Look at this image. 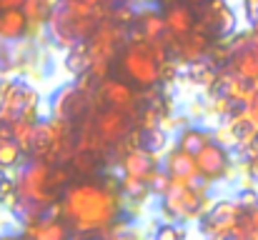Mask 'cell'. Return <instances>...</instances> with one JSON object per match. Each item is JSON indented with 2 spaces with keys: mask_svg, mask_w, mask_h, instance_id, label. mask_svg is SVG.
Segmentation results:
<instances>
[{
  "mask_svg": "<svg viewBox=\"0 0 258 240\" xmlns=\"http://www.w3.org/2000/svg\"><path fill=\"white\" fill-rule=\"evenodd\" d=\"M0 240H25L23 235H15V233H5V235H0Z\"/></svg>",
  "mask_w": 258,
  "mask_h": 240,
  "instance_id": "cell-38",
  "label": "cell"
},
{
  "mask_svg": "<svg viewBox=\"0 0 258 240\" xmlns=\"http://www.w3.org/2000/svg\"><path fill=\"white\" fill-rule=\"evenodd\" d=\"M33 128H35V123H30V120H15V123L8 125V138L15 140L23 153H28L30 138H33Z\"/></svg>",
  "mask_w": 258,
  "mask_h": 240,
  "instance_id": "cell-24",
  "label": "cell"
},
{
  "mask_svg": "<svg viewBox=\"0 0 258 240\" xmlns=\"http://www.w3.org/2000/svg\"><path fill=\"white\" fill-rule=\"evenodd\" d=\"M100 240H141V230L131 228V223L123 220V223H115L105 235H100Z\"/></svg>",
  "mask_w": 258,
  "mask_h": 240,
  "instance_id": "cell-28",
  "label": "cell"
},
{
  "mask_svg": "<svg viewBox=\"0 0 258 240\" xmlns=\"http://www.w3.org/2000/svg\"><path fill=\"white\" fill-rule=\"evenodd\" d=\"M108 13L110 8H95L88 3H60L50 13L45 28L55 45H60L63 50H71L86 43L95 33V28L108 18Z\"/></svg>",
  "mask_w": 258,
  "mask_h": 240,
  "instance_id": "cell-3",
  "label": "cell"
},
{
  "mask_svg": "<svg viewBox=\"0 0 258 240\" xmlns=\"http://www.w3.org/2000/svg\"><path fill=\"white\" fill-rule=\"evenodd\" d=\"M188 3H193V5H201V3H206V0H188Z\"/></svg>",
  "mask_w": 258,
  "mask_h": 240,
  "instance_id": "cell-40",
  "label": "cell"
},
{
  "mask_svg": "<svg viewBox=\"0 0 258 240\" xmlns=\"http://www.w3.org/2000/svg\"><path fill=\"white\" fill-rule=\"evenodd\" d=\"M208 143H213V130L201 128V125H185L178 130V138H175V148L188 155H198Z\"/></svg>",
  "mask_w": 258,
  "mask_h": 240,
  "instance_id": "cell-18",
  "label": "cell"
},
{
  "mask_svg": "<svg viewBox=\"0 0 258 240\" xmlns=\"http://www.w3.org/2000/svg\"><path fill=\"white\" fill-rule=\"evenodd\" d=\"M163 20H166V33L171 40L185 38L188 33L196 30V15L188 5H171L168 13L163 15Z\"/></svg>",
  "mask_w": 258,
  "mask_h": 240,
  "instance_id": "cell-17",
  "label": "cell"
},
{
  "mask_svg": "<svg viewBox=\"0 0 258 240\" xmlns=\"http://www.w3.org/2000/svg\"><path fill=\"white\" fill-rule=\"evenodd\" d=\"M25 240H71V228L63 218L43 215L38 220L25 223Z\"/></svg>",
  "mask_w": 258,
  "mask_h": 240,
  "instance_id": "cell-15",
  "label": "cell"
},
{
  "mask_svg": "<svg viewBox=\"0 0 258 240\" xmlns=\"http://www.w3.org/2000/svg\"><path fill=\"white\" fill-rule=\"evenodd\" d=\"M168 188H171V175L161 168V170H156L153 173V178L148 180V193L151 195H156V198H163L166 193H168Z\"/></svg>",
  "mask_w": 258,
  "mask_h": 240,
  "instance_id": "cell-29",
  "label": "cell"
},
{
  "mask_svg": "<svg viewBox=\"0 0 258 240\" xmlns=\"http://www.w3.org/2000/svg\"><path fill=\"white\" fill-rule=\"evenodd\" d=\"M238 225H241V223H238ZM241 230H243V233H241V240H258V230L243 228V225H241Z\"/></svg>",
  "mask_w": 258,
  "mask_h": 240,
  "instance_id": "cell-36",
  "label": "cell"
},
{
  "mask_svg": "<svg viewBox=\"0 0 258 240\" xmlns=\"http://www.w3.org/2000/svg\"><path fill=\"white\" fill-rule=\"evenodd\" d=\"M241 213H243V210L236 205V200L221 198V200H216V203L208 208V213L201 218V233H203L206 238H213V235H218V233H223V230H231V228L238 225Z\"/></svg>",
  "mask_w": 258,
  "mask_h": 240,
  "instance_id": "cell-11",
  "label": "cell"
},
{
  "mask_svg": "<svg viewBox=\"0 0 258 240\" xmlns=\"http://www.w3.org/2000/svg\"><path fill=\"white\" fill-rule=\"evenodd\" d=\"M185 238H188L185 225H180V223H161L153 230V238L151 240H185Z\"/></svg>",
  "mask_w": 258,
  "mask_h": 240,
  "instance_id": "cell-27",
  "label": "cell"
},
{
  "mask_svg": "<svg viewBox=\"0 0 258 240\" xmlns=\"http://www.w3.org/2000/svg\"><path fill=\"white\" fill-rule=\"evenodd\" d=\"M196 168H198V180L201 183L216 185V183H221L231 175V168H233L231 150L213 140L196 155Z\"/></svg>",
  "mask_w": 258,
  "mask_h": 240,
  "instance_id": "cell-10",
  "label": "cell"
},
{
  "mask_svg": "<svg viewBox=\"0 0 258 240\" xmlns=\"http://www.w3.org/2000/svg\"><path fill=\"white\" fill-rule=\"evenodd\" d=\"M40 93L25 80H5L0 85V123L10 125L15 120H40Z\"/></svg>",
  "mask_w": 258,
  "mask_h": 240,
  "instance_id": "cell-6",
  "label": "cell"
},
{
  "mask_svg": "<svg viewBox=\"0 0 258 240\" xmlns=\"http://www.w3.org/2000/svg\"><path fill=\"white\" fill-rule=\"evenodd\" d=\"M138 33L148 40H163L168 33H166V20H163V13H158L156 8H141L138 10Z\"/></svg>",
  "mask_w": 258,
  "mask_h": 240,
  "instance_id": "cell-20",
  "label": "cell"
},
{
  "mask_svg": "<svg viewBox=\"0 0 258 240\" xmlns=\"http://www.w3.org/2000/svg\"><path fill=\"white\" fill-rule=\"evenodd\" d=\"M168 63V35L163 40H148L138 30L128 35V45L120 55L123 75L143 90H151L161 83L163 65Z\"/></svg>",
  "mask_w": 258,
  "mask_h": 240,
  "instance_id": "cell-2",
  "label": "cell"
},
{
  "mask_svg": "<svg viewBox=\"0 0 258 240\" xmlns=\"http://www.w3.org/2000/svg\"><path fill=\"white\" fill-rule=\"evenodd\" d=\"M98 98L105 103V108H115V110H125V113H133V105H136V93L133 88L125 83V80L118 78H103L95 88Z\"/></svg>",
  "mask_w": 258,
  "mask_h": 240,
  "instance_id": "cell-13",
  "label": "cell"
},
{
  "mask_svg": "<svg viewBox=\"0 0 258 240\" xmlns=\"http://www.w3.org/2000/svg\"><path fill=\"white\" fill-rule=\"evenodd\" d=\"M71 240H100V235H73Z\"/></svg>",
  "mask_w": 258,
  "mask_h": 240,
  "instance_id": "cell-39",
  "label": "cell"
},
{
  "mask_svg": "<svg viewBox=\"0 0 258 240\" xmlns=\"http://www.w3.org/2000/svg\"><path fill=\"white\" fill-rule=\"evenodd\" d=\"M20 160H23V150L15 140H10V138L0 140V168H13Z\"/></svg>",
  "mask_w": 258,
  "mask_h": 240,
  "instance_id": "cell-26",
  "label": "cell"
},
{
  "mask_svg": "<svg viewBox=\"0 0 258 240\" xmlns=\"http://www.w3.org/2000/svg\"><path fill=\"white\" fill-rule=\"evenodd\" d=\"M248 33H251L253 38H258V18H253V20H251V30H248Z\"/></svg>",
  "mask_w": 258,
  "mask_h": 240,
  "instance_id": "cell-37",
  "label": "cell"
},
{
  "mask_svg": "<svg viewBox=\"0 0 258 240\" xmlns=\"http://www.w3.org/2000/svg\"><path fill=\"white\" fill-rule=\"evenodd\" d=\"M233 200H236V205H238L241 210H253L258 205V190L256 188H241Z\"/></svg>",
  "mask_w": 258,
  "mask_h": 240,
  "instance_id": "cell-31",
  "label": "cell"
},
{
  "mask_svg": "<svg viewBox=\"0 0 258 240\" xmlns=\"http://www.w3.org/2000/svg\"><path fill=\"white\" fill-rule=\"evenodd\" d=\"M238 25V15L228 0H206L198 5V20L196 30L216 38H231V33Z\"/></svg>",
  "mask_w": 258,
  "mask_h": 240,
  "instance_id": "cell-7",
  "label": "cell"
},
{
  "mask_svg": "<svg viewBox=\"0 0 258 240\" xmlns=\"http://www.w3.org/2000/svg\"><path fill=\"white\" fill-rule=\"evenodd\" d=\"M213 205L211 195H208V185L201 180H175L171 178V188L168 193L161 198L158 210L163 215L166 223H193L201 220L208 208Z\"/></svg>",
  "mask_w": 258,
  "mask_h": 240,
  "instance_id": "cell-4",
  "label": "cell"
},
{
  "mask_svg": "<svg viewBox=\"0 0 258 240\" xmlns=\"http://www.w3.org/2000/svg\"><path fill=\"white\" fill-rule=\"evenodd\" d=\"M133 113L125 110H115V108H103L100 113H95L93 118V128L98 140L103 143V148H118L133 130Z\"/></svg>",
  "mask_w": 258,
  "mask_h": 240,
  "instance_id": "cell-9",
  "label": "cell"
},
{
  "mask_svg": "<svg viewBox=\"0 0 258 240\" xmlns=\"http://www.w3.org/2000/svg\"><path fill=\"white\" fill-rule=\"evenodd\" d=\"M118 183L105 180H73L60 195V218L76 235H105L123 213Z\"/></svg>",
  "mask_w": 258,
  "mask_h": 240,
  "instance_id": "cell-1",
  "label": "cell"
},
{
  "mask_svg": "<svg viewBox=\"0 0 258 240\" xmlns=\"http://www.w3.org/2000/svg\"><path fill=\"white\" fill-rule=\"evenodd\" d=\"M128 38L125 28L115 25L110 18H105L95 33L86 40V53H88V78H95V83H100L103 78H108V68L118 53V45Z\"/></svg>",
  "mask_w": 258,
  "mask_h": 240,
  "instance_id": "cell-5",
  "label": "cell"
},
{
  "mask_svg": "<svg viewBox=\"0 0 258 240\" xmlns=\"http://www.w3.org/2000/svg\"><path fill=\"white\" fill-rule=\"evenodd\" d=\"M238 153H241V158H243L246 173L258 180V133L253 135V140H248L243 148H238Z\"/></svg>",
  "mask_w": 258,
  "mask_h": 240,
  "instance_id": "cell-25",
  "label": "cell"
},
{
  "mask_svg": "<svg viewBox=\"0 0 258 240\" xmlns=\"http://www.w3.org/2000/svg\"><path fill=\"white\" fill-rule=\"evenodd\" d=\"M88 110V93L78 88V83H68L58 88L50 98V118L66 125H76L78 120L86 118Z\"/></svg>",
  "mask_w": 258,
  "mask_h": 240,
  "instance_id": "cell-8",
  "label": "cell"
},
{
  "mask_svg": "<svg viewBox=\"0 0 258 240\" xmlns=\"http://www.w3.org/2000/svg\"><path fill=\"white\" fill-rule=\"evenodd\" d=\"M28 35V20L23 10H3L0 13V43H18Z\"/></svg>",
  "mask_w": 258,
  "mask_h": 240,
  "instance_id": "cell-19",
  "label": "cell"
},
{
  "mask_svg": "<svg viewBox=\"0 0 258 240\" xmlns=\"http://www.w3.org/2000/svg\"><path fill=\"white\" fill-rule=\"evenodd\" d=\"M203 108H206V115H211V118H216V120H226L236 108H241V105H233L223 93H216V95H211L206 103H203Z\"/></svg>",
  "mask_w": 258,
  "mask_h": 240,
  "instance_id": "cell-21",
  "label": "cell"
},
{
  "mask_svg": "<svg viewBox=\"0 0 258 240\" xmlns=\"http://www.w3.org/2000/svg\"><path fill=\"white\" fill-rule=\"evenodd\" d=\"M241 225H236V228H231V230H223V233H218V235H213V238L208 240H241Z\"/></svg>",
  "mask_w": 258,
  "mask_h": 240,
  "instance_id": "cell-33",
  "label": "cell"
},
{
  "mask_svg": "<svg viewBox=\"0 0 258 240\" xmlns=\"http://www.w3.org/2000/svg\"><path fill=\"white\" fill-rule=\"evenodd\" d=\"M213 43H211V35L201 33V30H193L188 33L185 38H178V40H171L168 38V50L175 53V58L180 63H188V65H196L201 60L208 58Z\"/></svg>",
  "mask_w": 258,
  "mask_h": 240,
  "instance_id": "cell-12",
  "label": "cell"
},
{
  "mask_svg": "<svg viewBox=\"0 0 258 240\" xmlns=\"http://www.w3.org/2000/svg\"><path fill=\"white\" fill-rule=\"evenodd\" d=\"M25 0H0V13L3 10H20Z\"/></svg>",
  "mask_w": 258,
  "mask_h": 240,
  "instance_id": "cell-35",
  "label": "cell"
},
{
  "mask_svg": "<svg viewBox=\"0 0 258 240\" xmlns=\"http://www.w3.org/2000/svg\"><path fill=\"white\" fill-rule=\"evenodd\" d=\"M161 168L175 178V180H198V168H196V155H188L178 148L168 150V155L161 160Z\"/></svg>",
  "mask_w": 258,
  "mask_h": 240,
  "instance_id": "cell-16",
  "label": "cell"
},
{
  "mask_svg": "<svg viewBox=\"0 0 258 240\" xmlns=\"http://www.w3.org/2000/svg\"><path fill=\"white\" fill-rule=\"evenodd\" d=\"M66 68L73 78H83L88 73V53H86V43L66 50Z\"/></svg>",
  "mask_w": 258,
  "mask_h": 240,
  "instance_id": "cell-22",
  "label": "cell"
},
{
  "mask_svg": "<svg viewBox=\"0 0 258 240\" xmlns=\"http://www.w3.org/2000/svg\"><path fill=\"white\" fill-rule=\"evenodd\" d=\"M120 170H123L125 178H136V180H143L148 185L153 173L161 170V158L143 150V148H133L120 158Z\"/></svg>",
  "mask_w": 258,
  "mask_h": 240,
  "instance_id": "cell-14",
  "label": "cell"
},
{
  "mask_svg": "<svg viewBox=\"0 0 258 240\" xmlns=\"http://www.w3.org/2000/svg\"><path fill=\"white\" fill-rule=\"evenodd\" d=\"M168 130H163L161 125L153 128V130H143V138H141V148L153 153V155H161L166 148H168Z\"/></svg>",
  "mask_w": 258,
  "mask_h": 240,
  "instance_id": "cell-23",
  "label": "cell"
},
{
  "mask_svg": "<svg viewBox=\"0 0 258 240\" xmlns=\"http://www.w3.org/2000/svg\"><path fill=\"white\" fill-rule=\"evenodd\" d=\"M0 203L15 208V203H18V190H15V180H13V178L0 175Z\"/></svg>",
  "mask_w": 258,
  "mask_h": 240,
  "instance_id": "cell-30",
  "label": "cell"
},
{
  "mask_svg": "<svg viewBox=\"0 0 258 240\" xmlns=\"http://www.w3.org/2000/svg\"><path fill=\"white\" fill-rule=\"evenodd\" d=\"M241 5H243V10H246V18H248V20L258 18V0H241Z\"/></svg>",
  "mask_w": 258,
  "mask_h": 240,
  "instance_id": "cell-34",
  "label": "cell"
},
{
  "mask_svg": "<svg viewBox=\"0 0 258 240\" xmlns=\"http://www.w3.org/2000/svg\"><path fill=\"white\" fill-rule=\"evenodd\" d=\"M253 88H256V93H253V98L243 105V110H246V115H248V123L258 130V80L253 83Z\"/></svg>",
  "mask_w": 258,
  "mask_h": 240,
  "instance_id": "cell-32",
  "label": "cell"
}]
</instances>
